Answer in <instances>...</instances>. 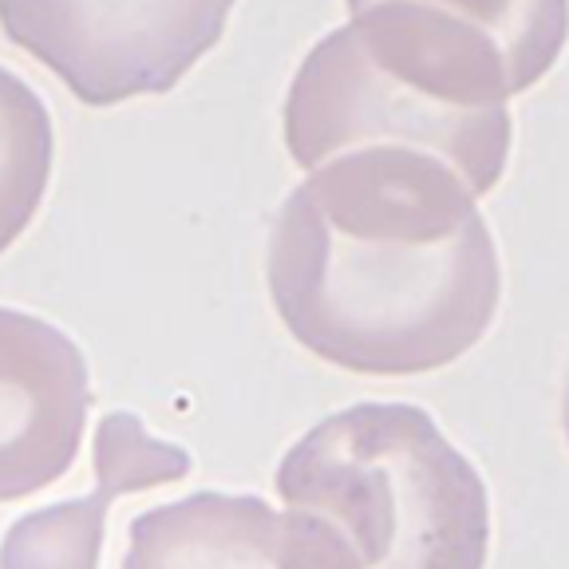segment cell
<instances>
[{
    "instance_id": "6da1fadb",
    "label": "cell",
    "mask_w": 569,
    "mask_h": 569,
    "mask_svg": "<svg viewBox=\"0 0 569 569\" xmlns=\"http://www.w3.org/2000/svg\"><path fill=\"white\" fill-rule=\"evenodd\" d=\"M266 281L297 345L380 380L455 365L502 301L479 198L411 147H360L309 170L273 218Z\"/></svg>"
},
{
    "instance_id": "7a4b0ae2",
    "label": "cell",
    "mask_w": 569,
    "mask_h": 569,
    "mask_svg": "<svg viewBox=\"0 0 569 569\" xmlns=\"http://www.w3.org/2000/svg\"><path fill=\"white\" fill-rule=\"evenodd\" d=\"M510 96L490 36L431 4L380 0L301 60L284 96V147L301 170L360 147H411L487 198L507 174Z\"/></svg>"
},
{
    "instance_id": "3957f363",
    "label": "cell",
    "mask_w": 569,
    "mask_h": 569,
    "mask_svg": "<svg viewBox=\"0 0 569 569\" xmlns=\"http://www.w3.org/2000/svg\"><path fill=\"white\" fill-rule=\"evenodd\" d=\"M273 487L325 518L360 569H487V482L416 403L332 411L284 451Z\"/></svg>"
},
{
    "instance_id": "277c9868",
    "label": "cell",
    "mask_w": 569,
    "mask_h": 569,
    "mask_svg": "<svg viewBox=\"0 0 569 569\" xmlns=\"http://www.w3.org/2000/svg\"><path fill=\"white\" fill-rule=\"evenodd\" d=\"M233 0H0V32L83 107L167 96L218 48Z\"/></svg>"
},
{
    "instance_id": "5b68a950",
    "label": "cell",
    "mask_w": 569,
    "mask_h": 569,
    "mask_svg": "<svg viewBox=\"0 0 569 569\" xmlns=\"http://www.w3.org/2000/svg\"><path fill=\"white\" fill-rule=\"evenodd\" d=\"M88 408L83 348L32 312L0 309V502L32 498L76 467Z\"/></svg>"
},
{
    "instance_id": "8992f818",
    "label": "cell",
    "mask_w": 569,
    "mask_h": 569,
    "mask_svg": "<svg viewBox=\"0 0 569 569\" xmlns=\"http://www.w3.org/2000/svg\"><path fill=\"white\" fill-rule=\"evenodd\" d=\"M123 569H360L320 515L258 495L198 490L127 526Z\"/></svg>"
},
{
    "instance_id": "52a82bcc",
    "label": "cell",
    "mask_w": 569,
    "mask_h": 569,
    "mask_svg": "<svg viewBox=\"0 0 569 569\" xmlns=\"http://www.w3.org/2000/svg\"><path fill=\"white\" fill-rule=\"evenodd\" d=\"M96 487L91 495L56 502L17 518L0 542V569H99L107 510L119 495L182 482L190 455L154 439L134 411H107L96 427Z\"/></svg>"
},
{
    "instance_id": "ba28073f",
    "label": "cell",
    "mask_w": 569,
    "mask_h": 569,
    "mask_svg": "<svg viewBox=\"0 0 569 569\" xmlns=\"http://www.w3.org/2000/svg\"><path fill=\"white\" fill-rule=\"evenodd\" d=\"M56 134L44 99L0 68V253L32 226L52 178Z\"/></svg>"
},
{
    "instance_id": "9c48e42d",
    "label": "cell",
    "mask_w": 569,
    "mask_h": 569,
    "mask_svg": "<svg viewBox=\"0 0 569 569\" xmlns=\"http://www.w3.org/2000/svg\"><path fill=\"white\" fill-rule=\"evenodd\" d=\"M348 12H365L380 0H345ZM467 20L495 40L510 71V88L522 96L561 60L569 40V0H416Z\"/></svg>"
},
{
    "instance_id": "30bf717a",
    "label": "cell",
    "mask_w": 569,
    "mask_h": 569,
    "mask_svg": "<svg viewBox=\"0 0 569 569\" xmlns=\"http://www.w3.org/2000/svg\"><path fill=\"white\" fill-rule=\"evenodd\" d=\"M561 427H566V439H569V376H566V400H561Z\"/></svg>"
}]
</instances>
